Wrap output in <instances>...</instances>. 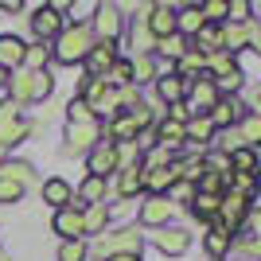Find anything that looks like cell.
<instances>
[{
	"label": "cell",
	"mask_w": 261,
	"mask_h": 261,
	"mask_svg": "<svg viewBox=\"0 0 261 261\" xmlns=\"http://www.w3.org/2000/svg\"><path fill=\"white\" fill-rule=\"evenodd\" d=\"M226 4L230 0H203V4H199V16L207 23H226Z\"/></svg>",
	"instance_id": "cell-34"
},
{
	"label": "cell",
	"mask_w": 261,
	"mask_h": 261,
	"mask_svg": "<svg viewBox=\"0 0 261 261\" xmlns=\"http://www.w3.org/2000/svg\"><path fill=\"white\" fill-rule=\"evenodd\" d=\"M218 144H222V152H238V148H246V144H242V137H238V129H222L218 133Z\"/></svg>",
	"instance_id": "cell-37"
},
{
	"label": "cell",
	"mask_w": 261,
	"mask_h": 261,
	"mask_svg": "<svg viewBox=\"0 0 261 261\" xmlns=\"http://www.w3.org/2000/svg\"><path fill=\"white\" fill-rule=\"evenodd\" d=\"M113 172H117V144L101 137V141L90 148V175L106 179V175H113Z\"/></svg>",
	"instance_id": "cell-7"
},
{
	"label": "cell",
	"mask_w": 261,
	"mask_h": 261,
	"mask_svg": "<svg viewBox=\"0 0 261 261\" xmlns=\"http://www.w3.org/2000/svg\"><path fill=\"white\" fill-rule=\"evenodd\" d=\"M32 32H35V39H39V43H55V35L63 32L59 12H51V8H35V16H32Z\"/></svg>",
	"instance_id": "cell-13"
},
{
	"label": "cell",
	"mask_w": 261,
	"mask_h": 261,
	"mask_svg": "<svg viewBox=\"0 0 261 261\" xmlns=\"http://www.w3.org/2000/svg\"><path fill=\"white\" fill-rule=\"evenodd\" d=\"M55 234H63V242H78V238H86V230H82V211H78V207H63V211H55Z\"/></svg>",
	"instance_id": "cell-11"
},
{
	"label": "cell",
	"mask_w": 261,
	"mask_h": 261,
	"mask_svg": "<svg viewBox=\"0 0 261 261\" xmlns=\"http://www.w3.org/2000/svg\"><path fill=\"white\" fill-rule=\"evenodd\" d=\"M4 82H8V74H4V70H0V86H4Z\"/></svg>",
	"instance_id": "cell-41"
},
{
	"label": "cell",
	"mask_w": 261,
	"mask_h": 261,
	"mask_svg": "<svg viewBox=\"0 0 261 261\" xmlns=\"http://www.w3.org/2000/svg\"><path fill=\"white\" fill-rule=\"evenodd\" d=\"M226 160H230V175H257V152L253 148H238Z\"/></svg>",
	"instance_id": "cell-23"
},
{
	"label": "cell",
	"mask_w": 261,
	"mask_h": 261,
	"mask_svg": "<svg viewBox=\"0 0 261 261\" xmlns=\"http://www.w3.org/2000/svg\"><path fill=\"white\" fill-rule=\"evenodd\" d=\"M4 156H8V152H4V148H0V168H4Z\"/></svg>",
	"instance_id": "cell-42"
},
{
	"label": "cell",
	"mask_w": 261,
	"mask_h": 261,
	"mask_svg": "<svg viewBox=\"0 0 261 261\" xmlns=\"http://www.w3.org/2000/svg\"><path fill=\"white\" fill-rule=\"evenodd\" d=\"M117 191L125 199L137 195V191H141V168H121V172H117Z\"/></svg>",
	"instance_id": "cell-33"
},
{
	"label": "cell",
	"mask_w": 261,
	"mask_h": 261,
	"mask_svg": "<svg viewBox=\"0 0 261 261\" xmlns=\"http://www.w3.org/2000/svg\"><path fill=\"white\" fill-rule=\"evenodd\" d=\"M78 199H82V203H78V211H86V207H94V203H101V199H106V179L90 175L86 184L78 187Z\"/></svg>",
	"instance_id": "cell-25"
},
{
	"label": "cell",
	"mask_w": 261,
	"mask_h": 261,
	"mask_svg": "<svg viewBox=\"0 0 261 261\" xmlns=\"http://www.w3.org/2000/svg\"><path fill=\"white\" fill-rule=\"evenodd\" d=\"M43 203H51L55 211H63L74 203V191H70V184L66 179H47L43 184Z\"/></svg>",
	"instance_id": "cell-20"
},
{
	"label": "cell",
	"mask_w": 261,
	"mask_h": 261,
	"mask_svg": "<svg viewBox=\"0 0 261 261\" xmlns=\"http://www.w3.org/2000/svg\"><path fill=\"white\" fill-rule=\"evenodd\" d=\"M98 141H101L98 121H90V125H66V148L70 152H90Z\"/></svg>",
	"instance_id": "cell-12"
},
{
	"label": "cell",
	"mask_w": 261,
	"mask_h": 261,
	"mask_svg": "<svg viewBox=\"0 0 261 261\" xmlns=\"http://www.w3.org/2000/svg\"><path fill=\"white\" fill-rule=\"evenodd\" d=\"M218 199H222V195H203V191H195V199H191V215H195L199 222L218 218Z\"/></svg>",
	"instance_id": "cell-27"
},
{
	"label": "cell",
	"mask_w": 261,
	"mask_h": 261,
	"mask_svg": "<svg viewBox=\"0 0 261 261\" xmlns=\"http://www.w3.org/2000/svg\"><path fill=\"white\" fill-rule=\"evenodd\" d=\"M246 113H250V109L242 106V98H238V94H222V98H218L215 106H211L207 121L215 125V133H222V129H234V125H238V121L246 117Z\"/></svg>",
	"instance_id": "cell-4"
},
{
	"label": "cell",
	"mask_w": 261,
	"mask_h": 261,
	"mask_svg": "<svg viewBox=\"0 0 261 261\" xmlns=\"http://www.w3.org/2000/svg\"><path fill=\"white\" fill-rule=\"evenodd\" d=\"M234 261H253V257H234Z\"/></svg>",
	"instance_id": "cell-43"
},
{
	"label": "cell",
	"mask_w": 261,
	"mask_h": 261,
	"mask_svg": "<svg viewBox=\"0 0 261 261\" xmlns=\"http://www.w3.org/2000/svg\"><path fill=\"white\" fill-rule=\"evenodd\" d=\"M152 242H156V250H160L164 257H179V253H187V246H191V234L179 230V226H164Z\"/></svg>",
	"instance_id": "cell-10"
},
{
	"label": "cell",
	"mask_w": 261,
	"mask_h": 261,
	"mask_svg": "<svg viewBox=\"0 0 261 261\" xmlns=\"http://www.w3.org/2000/svg\"><path fill=\"white\" fill-rule=\"evenodd\" d=\"M187 98H191V109H195V117H207V113H211V106H215V101L222 98V94H218L215 78H211L207 70H203V74H199V82H191V86H187Z\"/></svg>",
	"instance_id": "cell-6"
},
{
	"label": "cell",
	"mask_w": 261,
	"mask_h": 261,
	"mask_svg": "<svg viewBox=\"0 0 261 261\" xmlns=\"http://www.w3.org/2000/svg\"><path fill=\"white\" fill-rule=\"evenodd\" d=\"M113 63H117V43H94V47H90V55H86L90 78H101Z\"/></svg>",
	"instance_id": "cell-15"
},
{
	"label": "cell",
	"mask_w": 261,
	"mask_h": 261,
	"mask_svg": "<svg viewBox=\"0 0 261 261\" xmlns=\"http://www.w3.org/2000/svg\"><path fill=\"white\" fill-rule=\"evenodd\" d=\"M23 39H16V35H0V70L4 74H12L16 66L23 63Z\"/></svg>",
	"instance_id": "cell-16"
},
{
	"label": "cell",
	"mask_w": 261,
	"mask_h": 261,
	"mask_svg": "<svg viewBox=\"0 0 261 261\" xmlns=\"http://www.w3.org/2000/svg\"><path fill=\"white\" fill-rule=\"evenodd\" d=\"M172 184H175L172 164H168V168H141V191L164 195V191H172Z\"/></svg>",
	"instance_id": "cell-14"
},
{
	"label": "cell",
	"mask_w": 261,
	"mask_h": 261,
	"mask_svg": "<svg viewBox=\"0 0 261 261\" xmlns=\"http://www.w3.org/2000/svg\"><path fill=\"white\" fill-rule=\"evenodd\" d=\"M141 246H144V238L137 234V226H125V230H113L109 238H101L98 242V253H101V261H106V257H117V253L141 257Z\"/></svg>",
	"instance_id": "cell-3"
},
{
	"label": "cell",
	"mask_w": 261,
	"mask_h": 261,
	"mask_svg": "<svg viewBox=\"0 0 261 261\" xmlns=\"http://www.w3.org/2000/svg\"><path fill=\"white\" fill-rule=\"evenodd\" d=\"M144 28L152 32V39L175 35V8H172V4H152L148 16H144Z\"/></svg>",
	"instance_id": "cell-9"
},
{
	"label": "cell",
	"mask_w": 261,
	"mask_h": 261,
	"mask_svg": "<svg viewBox=\"0 0 261 261\" xmlns=\"http://www.w3.org/2000/svg\"><path fill=\"white\" fill-rule=\"evenodd\" d=\"M106 222H109V207L106 203H94V207L82 211V230H86V234H101Z\"/></svg>",
	"instance_id": "cell-26"
},
{
	"label": "cell",
	"mask_w": 261,
	"mask_h": 261,
	"mask_svg": "<svg viewBox=\"0 0 261 261\" xmlns=\"http://www.w3.org/2000/svg\"><path fill=\"white\" fill-rule=\"evenodd\" d=\"M23 137H28V121H20V117H0V148H4V152L16 148Z\"/></svg>",
	"instance_id": "cell-21"
},
{
	"label": "cell",
	"mask_w": 261,
	"mask_h": 261,
	"mask_svg": "<svg viewBox=\"0 0 261 261\" xmlns=\"http://www.w3.org/2000/svg\"><path fill=\"white\" fill-rule=\"evenodd\" d=\"M203 66H207V59H203V55H199V51H187L184 55V59H179V63H175V78H184V82H187V74H203Z\"/></svg>",
	"instance_id": "cell-32"
},
{
	"label": "cell",
	"mask_w": 261,
	"mask_h": 261,
	"mask_svg": "<svg viewBox=\"0 0 261 261\" xmlns=\"http://www.w3.org/2000/svg\"><path fill=\"white\" fill-rule=\"evenodd\" d=\"M106 261H141V257H129V253H117V257H106Z\"/></svg>",
	"instance_id": "cell-40"
},
{
	"label": "cell",
	"mask_w": 261,
	"mask_h": 261,
	"mask_svg": "<svg viewBox=\"0 0 261 261\" xmlns=\"http://www.w3.org/2000/svg\"><path fill=\"white\" fill-rule=\"evenodd\" d=\"M90 47H94V35H90V23H74V28H63V32L55 35L51 59H59L63 66H74V63H86Z\"/></svg>",
	"instance_id": "cell-1"
},
{
	"label": "cell",
	"mask_w": 261,
	"mask_h": 261,
	"mask_svg": "<svg viewBox=\"0 0 261 261\" xmlns=\"http://www.w3.org/2000/svg\"><path fill=\"white\" fill-rule=\"evenodd\" d=\"M129 78L133 82H156V78H160V59H156V55H133Z\"/></svg>",
	"instance_id": "cell-18"
},
{
	"label": "cell",
	"mask_w": 261,
	"mask_h": 261,
	"mask_svg": "<svg viewBox=\"0 0 261 261\" xmlns=\"http://www.w3.org/2000/svg\"><path fill=\"white\" fill-rule=\"evenodd\" d=\"M156 94H160V101H168V106H179V101L187 98V82L175 74H160L156 78Z\"/></svg>",
	"instance_id": "cell-19"
},
{
	"label": "cell",
	"mask_w": 261,
	"mask_h": 261,
	"mask_svg": "<svg viewBox=\"0 0 261 261\" xmlns=\"http://www.w3.org/2000/svg\"><path fill=\"white\" fill-rule=\"evenodd\" d=\"M90 35H94V43H113L121 35V12L113 8V4H98V8H94V28H90Z\"/></svg>",
	"instance_id": "cell-5"
},
{
	"label": "cell",
	"mask_w": 261,
	"mask_h": 261,
	"mask_svg": "<svg viewBox=\"0 0 261 261\" xmlns=\"http://www.w3.org/2000/svg\"><path fill=\"white\" fill-rule=\"evenodd\" d=\"M47 59H51V47L47 43H35V47H23V63L20 66H28V70H47Z\"/></svg>",
	"instance_id": "cell-30"
},
{
	"label": "cell",
	"mask_w": 261,
	"mask_h": 261,
	"mask_svg": "<svg viewBox=\"0 0 261 261\" xmlns=\"http://www.w3.org/2000/svg\"><path fill=\"white\" fill-rule=\"evenodd\" d=\"M156 51L179 63V59H184V55L191 51V47H187V39H184V35H164V39H156Z\"/></svg>",
	"instance_id": "cell-31"
},
{
	"label": "cell",
	"mask_w": 261,
	"mask_h": 261,
	"mask_svg": "<svg viewBox=\"0 0 261 261\" xmlns=\"http://www.w3.org/2000/svg\"><path fill=\"white\" fill-rule=\"evenodd\" d=\"M211 137H215V125L207 117H191L184 125V141H191V144H207Z\"/></svg>",
	"instance_id": "cell-28"
},
{
	"label": "cell",
	"mask_w": 261,
	"mask_h": 261,
	"mask_svg": "<svg viewBox=\"0 0 261 261\" xmlns=\"http://www.w3.org/2000/svg\"><path fill=\"white\" fill-rule=\"evenodd\" d=\"M203 16H199V4H191V8H175V35H184V39H195L199 32H203Z\"/></svg>",
	"instance_id": "cell-17"
},
{
	"label": "cell",
	"mask_w": 261,
	"mask_h": 261,
	"mask_svg": "<svg viewBox=\"0 0 261 261\" xmlns=\"http://www.w3.org/2000/svg\"><path fill=\"white\" fill-rule=\"evenodd\" d=\"M8 86H12V101L20 106V101H43L47 94L55 90V78L47 74V70H23V74L8 78Z\"/></svg>",
	"instance_id": "cell-2"
},
{
	"label": "cell",
	"mask_w": 261,
	"mask_h": 261,
	"mask_svg": "<svg viewBox=\"0 0 261 261\" xmlns=\"http://www.w3.org/2000/svg\"><path fill=\"white\" fill-rule=\"evenodd\" d=\"M203 246H207V253H211V261H218L222 253L234 246V234L230 230H222V226H211L207 230V238H203Z\"/></svg>",
	"instance_id": "cell-22"
},
{
	"label": "cell",
	"mask_w": 261,
	"mask_h": 261,
	"mask_svg": "<svg viewBox=\"0 0 261 261\" xmlns=\"http://www.w3.org/2000/svg\"><path fill=\"white\" fill-rule=\"evenodd\" d=\"M20 195H23V187H20V184H12L8 175H0V203H16Z\"/></svg>",
	"instance_id": "cell-39"
},
{
	"label": "cell",
	"mask_w": 261,
	"mask_h": 261,
	"mask_svg": "<svg viewBox=\"0 0 261 261\" xmlns=\"http://www.w3.org/2000/svg\"><path fill=\"white\" fill-rule=\"evenodd\" d=\"M0 175H8V179H12V184H20V187H28V184H32V179H35V168H32V164H28V160H4V168H0Z\"/></svg>",
	"instance_id": "cell-29"
},
{
	"label": "cell",
	"mask_w": 261,
	"mask_h": 261,
	"mask_svg": "<svg viewBox=\"0 0 261 261\" xmlns=\"http://www.w3.org/2000/svg\"><path fill=\"white\" fill-rule=\"evenodd\" d=\"M179 141H184V125L164 121V125H160V144H179Z\"/></svg>",
	"instance_id": "cell-38"
},
{
	"label": "cell",
	"mask_w": 261,
	"mask_h": 261,
	"mask_svg": "<svg viewBox=\"0 0 261 261\" xmlns=\"http://www.w3.org/2000/svg\"><path fill=\"white\" fill-rule=\"evenodd\" d=\"M172 218V199L168 195H148L141 203V226H152V230H164Z\"/></svg>",
	"instance_id": "cell-8"
},
{
	"label": "cell",
	"mask_w": 261,
	"mask_h": 261,
	"mask_svg": "<svg viewBox=\"0 0 261 261\" xmlns=\"http://www.w3.org/2000/svg\"><path fill=\"white\" fill-rule=\"evenodd\" d=\"M86 253H90L86 238H78V242H63V246H59V261H86Z\"/></svg>",
	"instance_id": "cell-36"
},
{
	"label": "cell",
	"mask_w": 261,
	"mask_h": 261,
	"mask_svg": "<svg viewBox=\"0 0 261 261\" xmlns=\"http://www.w3.org/2000/svg\"><path fill=\"white\" fill-rule=\"evenodd\" d=\"M66 117H70V125H90V121H98L94 113H90V106L82 98H70V106H66Z\"/></svg>",
	"instance_id": "cell-35"
},
{
	"label": "cell",
	"mask_w": 261,
	"mask_h": 261,
	"mask_svg": "<svg viewBox=\"0 0 261 261\" xmlns=\"http://www.w3.org/2000/svg\"><path fill=\"white\" fill-rule=\"evenodd\" d=\"M234 129H238V137H242V144H246V148H257V141H261V117L253 113V109L238 121V125H234Z\"/></svg>",
	"instance_id": "cell-24"
}]
</instances>
